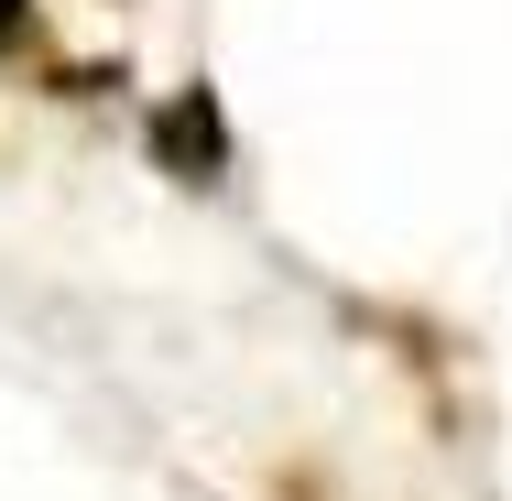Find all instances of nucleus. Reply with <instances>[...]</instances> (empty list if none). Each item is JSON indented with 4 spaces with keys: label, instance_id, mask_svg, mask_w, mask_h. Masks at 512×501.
<instances>
[{
    "label": "nucleus",
    "instance_id": "obj_1",
    "mask_svg": "<svg viewBox=\"0 0 512 501\" xmlns=\"http://www.w3.org/2000/svg\"><path fill=\"white\" fill-rule=\"evenodd\" d=\"M142 153H153V175H175L186 197H218L229 164H240V131H229L218 77H175L164 99L142 109Z\"/></svg>",
    "mask_w": 512,
    "mask_h": 501
},
{
    "label": "nucleus",
    "instance_id": "obj_2",
    "mask_svg": "<svg viewBox=\"0 0 512 501\" xmlns=\"http://www.w3.org/2000/svg\"><path fill=\"white\" fill-rule=\"evenodd\" d=\"M109 88H131V55H88V66H77V55H55V66H44V99H109Z\"/></svg>",
    "mask_w": 512,
    "mask_h": 501
},
{
    "label": "nucleus",
    "instance_id": "obj_3",
    "mask_svg": "<svg viewBox=\"0 0 512 501\" xmlns=\"http://www.w3.org/2000/svg\"><path fill=\"white\" fill-rule=\"evenodd\" d=\"M0 66H55V33H44V0H0Z\"/></svg>",
    "mask_w": 512,
    "mask_h": 501
}]
</instances>
